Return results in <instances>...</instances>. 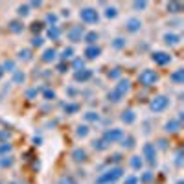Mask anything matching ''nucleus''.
I'll list each match as a JSON object with an SVG mask.
<instances>
[{"label": "nucleus", "instance_id": "nucleus-39", "mask_svg": "<svg viewBox=\"0 0 184 184\" xmlns=\"http://www.w3.org/2000/svg\"><path fill=\"white\" fill-rule=\"evenodd\" d=\"M151 179H153V173H151V171H146L144 177H142V182H149Z\"/></svg>", "mask_w": 184, "mask_h": 184}, {"label": "nucleus", "instance_id": "nucleus-28", "mask_svg": "<svg viewBox=\"0 0 184 184\" xmlns=\"http://www.w3.org/2000/svg\"><path fill=\"white\" fill-rule=\"evenodd\" d=\"M168 9H171V13H177L179 9H182V6H181V4H175V2H171V4H168Z\"/></svg>", "mask_w": 184, "mask_h": 184}, {"label": "nucleus", "instance_id": "nucleus-19", "mask_svg": "<svg viewBox=\"0 0 184 184\" xmlns=\"http://www.w3.org/2000/svg\"><path fill=\"white\" fill-rule=\"evenodd\" d=\"M22 22H18V20H11L9 22V29L13 31V33H18V31H22Z\"/></svg>", "mask_w": 184, "mask_h": 184}, {"label": "nucleus", "instance_id": "nucleus-42", "mask_svg": "<svg viewBox=\"0 0 184 184\" xmlns=\"http://www.w3.org/2000/svg\"><path fill=\"white\" fill-rule=\"evenodd\" d=\"M44 98H46V100H53V98H55V92H53V90H46V92H44Z\"/></svg>", "mask_w": 184, "mask_h": 184}, {"label": "nucleus", "instance_id": "nucleus-7", "mask_svg": "<svg viewBox=\"0 0 184 184\" xmlns=\"http://www.w3.org/2000/svg\"><path fill=\"white\" fill-rule=\"evenodd\" d=\"M153 61H155L157 65H168V63L171 61V57H170L168 53H164V52H155V53H153Z\"/></svg>", "mask_w": 184, "mask_h": 184}, {"label": "nucleus", "instance_id": "nucleus-45", "mask_svg": "<svg viewBox=\"0 0 184 184\" xmlns=\"http://www.w3.org/2000/svg\"><path fill=\"white\" fill-rule=\"evenodd\" d=\"M125 184H138V179H136V177H127V179H125Z\"/></svg>", "mask_w": 184, "mask_h": 184}, {"label": "nucleus", "instance_id": "nucleus-22", "mask_svg": "<svg viewBox=\"0 0 184 184\" xmlns=\"http://www.w3.org/2000/svg\"><path fill=\"white\" fill-rule=\"evenodd\" d=\"M109 100H111V101H114V103H116V101H120V100H122V94H120V92H118V90H114V88H112V90H111V92H109Z\"/></svg>", "mask_w": 184, "mask_h": 184}, {"label": "nucleus", "instance_id": "nucleus-46", "mask_svg": "<svg viewBox=\"0 0 184 184\" xmlns=\"http://www.w3.org/2000/svg\"><path fill=\"white\" fill-rule=\"evenodd\" d=\"M74 68H83V59H76L74 61Z\"/></svg>", "mask_w": 184, "mask_h": 184}, {"label": "nucleus", "instance_id": "nucleus-6", "mask_svg": "<svg viewBox=\"0 0 184 184\" xmlns=\"http://www.w3.org/2000/svg\"><path fill=\"white\" fill-rule=\"evenodd\" d=\"M142 153H144V159H147L149 164H155L157 153H155V146H153V144H146V146L142 147Z\"/></svg>", "mask_w": 184, "mask_h": 184}, {"label": "nucleus", "instance_id": "nucleus-25", "mask_svg": "<svg viewBox=\"0 0 184 184\" xmlns=\"http://www.w3.org/2000/svg\"><path fill=\"white\" fill-rule=\"evenodd\" d=\"M87 135H88V127H87V125H79V127H77V136L83 138V136H87Z\"/></svg>", "mask_w": 184, "mask_h": 184}, {"label": "nucleus", "instance_id": "nucleus-10", "mask_svg": "<svg viewBox=\"0 0 184 184\" xmlns=\"http://www.w3.org/2000/svg\"><path fill=\"white\" fill-rule=\"evenodd\" d=\"M100 53H101V50H100L98 46H88V48L85 50V55H87V59H96Z\"/></svg>", "mask_w": 184, "mask_h": 184}, {"label": "nucleus", "instance_id": "nucleus-5", "mask_svg": "<svg viewBox=\"0 0 184 184\" xmlns=\"http://www.w3.org/2000/svg\"><path fill=\"white\" fill-rule=\"evenodd\" d=\"M79 17H81V20H85V22H88V24L98 22V13H96V9H92V7H85V9H81Z\"/></svg>", "mask_w": 184, "mask_h": 184}, {"label": "nucleus", "instance_id": "nucleus-32", "mask_svg": "<svg viewBox=\"0 0 184 184\" xmlns=\"http://www.w3.org/2000/svg\"><path fill=\"white\" fill-rule=\"evenodd\" d=\"M28 13H29V6H20V7H18V15L26 17Z\"/></svg>", "mask_w": 184, "mask_h": 184}, {"label": "nucleus", "instance_id": "nucleus-51", "mask_svg": "<svg viewBox=\"0 0 184 184\" xmlns=\"http://www.w3.org/2000/svg\"><path fill=\"white\" fill-rule=\"evenodd\" d=\"M65 68H66L65 65H59V66H57V70H59V72H65Z\"/></svg>", "mask_w": 184, "mask_h": 184}, {"label": "nucleus", "instance_id": "nucleus-21", "mask_svg": "<svg viewBox=\"0 0 184 184\" xmlns=\"http://www.w3.org/2000/svg\"><path fill=\"white\" fill-rule=\"evenodd\" d=\"M85 41H87L88 44H94V42L98 41V33H96V31H90V33H87V35H85Z\"/></svg>", "mask_w": 184, "mask_h": 184}, {"label": "nucleus", "instance_id": "nucleus-41", "mask_svg": "<svg viewBox=\"0 0 184 184\" xmlns=\"http://www.w3.org/2000/svg\"><path fill=\"white\" fill-rule=\"evenodd\" d=\"M37 92H39L37 88H31V90H28V92H26V96H28V100H31V98H35V96H37Z\"/></svg>", "mask_w": 184, "mask_h": 184}, {"label": "nucleus", "instance_id": "nucleus-17", "mask_svg": "<svg viewBox=\"0 0 184 184\" xmlns=\"http://www.w3.org/2000/svg\"><path fill=\"white\" fill-rule=\"evenodd\" d=\"M114 90H118V92L123 96V94L129 90V79H125V81H120V83H118V87H116Z\"/></svg>", "mask_w": 184, "mask_h": 184}, {"label": "nucleus", "instance_id": "nucleus-49", "mask_svg": "<svg viewBox=\"0 0 184 184\" xmlns=\"http://www.w3.org/2000/svg\"><path fill=\"white\" fill-rule=\"evenodd\" d=\"M41 26H42L41 22H35V24H33V31H39V29H41Z\"/></svg>", "mask_w": 184, "mask_h": 184}, {"label": "nucleus", "instance_id": "nucleus-3", "mask_svg": "<svg viewBox=\"0 0 184 184\" xmlns=\"http://www.w3.org/2000/svg\"><path fill=\"white\" fill-rule=\"evenodd\" d=\"M168 105H170V100H168L166 96H159V98H155V100L151 101V111H153V112H162Z\"/></svg>", "mask_w": 184, "mask_h": 184}, {"label": "nucleus", "instance_id": "nucleus-13", "mask_svg": "<svg viewBox=\"0 0 184 184\" xmlns=\"http://www.w3.org/2000/svg\"><path fill=\"white\" fill-rule=\"evenodd\" d=\"M72 159H74L76 162H83V160H87V153H85V149H74Z\"/></svg>", "mask_w": 184, "mask_h": 184}, {"label": "nucleus", "instance_id": "nucleus-14", "mask_svg": "<svg viewBox=\"0 0 184 184\" xmlns=\"http://www.w3.org/2000/svg\"><path fill=\"white\" fill-rule=\"evenodd\" d=\"M122 120H123L125 123H133V122L136 120V116H135L133 111H123V112H122Z\"/></svg>", "mask_w": 184, "mask_h": 184}, {"label": "nucleus", "instance_id": "nucleus-9", "mask_svg": "<svg viewBox=\"0 0 184 184\" xmlns=\"http://www.w3.org/2000/svg\"><path fill=\"white\" fill-rule=\"evenodd\" d=\"M125 26H127L129 31H138V29L142 28V22H140V18H129Z\"/></svg>", "mask_w": 184, "mask_h": 184}, {"label": "nucleus", "instance_id": "nucleus-31", "mask_svg": "<svg viewBox=\"0 0 184 184\" xmlns=\"http://www.w3.org/2000/svg\"><path fill=\"white\" fill-rule=\"evenodd\" d=\"M85 118H87V120H90V122H96V120H100L98 112H87V114H85Z\"/></svg>", "mask_w": 184, "mask_h": 184}, {"label": "nucleus", "instance_id": "nucleus-2", "mask_svg": "<svg viewBox=\"0 0 184 184\" xmlns=\"http://www.w3.org/2000/svg\"><path fill=\"white\" fill-rule=\"evenodd\" d=\"M120 177H122V170H120V168H112V170H109L105 175H101L96 182H98V184L112 182V181H116V179H120Z\"/></svg>", "mask_w": 184, "mask_h": 184}, {"label": "nucleus", "instance_id": "nucleus-38", "mask_svg": "<svg viewBox=\"0 0 184 184\" xmlns=\"http://www.w3.org/2000/svg\"><path fill=\"white\" fill-rule=\"evenodd\" d=\"M133 6H135V9H146V7H147V2H135Z\"/></svg>", "mask_w": 184, "mask_h": 184}, {"label": "nucleus", "instance_id": "nucleus-27", "mask_svg": "<svg viewBox=\"0 0 184 184\" xmlns=\"http://www.w3.org/2000/svg\"><path fill=\"white\" fill-rule=\"evenodd\" d=\"M94 149H98V151H103V149H107V144H105L103 140H98V142H94Z\"/></svg>", "mask_w": 184, "mask_h": 184}, {"label": "nucleus", "instance_id": "nucleus-35", "mask_svg": "<svg viewBox=\"0 0 184 184\" xmlns=\"http://www.w3.org/2000/svg\"><path fill=\"white\" fill-rule=\"evenodd\" d=\"M120 74H122V70H120V68H114L112 72H109V77H111V79H116V77H120Z\"/></svg>", "mask_w": 184, "mask_h": 184}, {"label": "nucleus", "instance_id": "nucleus-50", "mask_svg": "<svg viewBox=\"0 0 184 184\" xmlns=\"http://www.w3.org/2000/svg\"><path fill=\"white\" fill-rule=\"evenodd\" d=\"M7 136H9L7 131H0V138H7Z\"/></svg>", "mask_w": 184, "mask_h": 184}, {"label": "nucleus", "instance_id": "nucleus-23", "mask_svg": "<svg viewBox=\"0 0 184 184\" xmlns=\"http://www.w3.org/2000/svg\"><path fill=\"white\" fill-rule=\"evenodd\" d=\"M131 168L133 170H140L142 168V159L140 157H133L131 159Z\"/></svg>", "mask_w": 184, "mask_h": 184}, {"label": "nucleus", "instance_id": "nucleus-18", "mask_svg": "<svg viewBox=\"0 0 184 184\" xmlns=\"http://www.w3.org/2000/svg\"><path fill=\"white\" fill-rule=\"evenodd\" d=\"M170 79H171V81H175V83H182V81H184V70H181V68H179L175 74H171V76H170Z\"/></svg>", "mask_w": 184, "mask_h": 184}, {"label": "nucleus", "instance_id": "nucleus-52", "mask_svg": "<svg viewBox=\"0 0 184 184\" xmlns=\"http://www.w3.org/2000/svg\"><path fill=\"white\" fill-rule=\"evenodd\" d=\"M2 76H4V70H2V68H0V77H2Z\"/></svg>", "mask_w": 184, "mask_h": 184}, {"label": "nucleus", "instance_id": "nucleus-47", "mask_svg": "<svg viewBox=\"0 0 184 184\" xmlns=\"http://www.w3.org/2000/svg\"><path fill=\"white\" fill-rule=\"evenodd\" d=\"M46 18H48V22H55V20H57V17H55V15H52V13H50Z\"/></svg>", "mask_w": 184, "mask_h": 184}, {"label": "nucleus", "instance_id": "nucleus-43", "mask_svg": "<svg viewBox=\"0 0 184 184\" xmlns=\"http://www.w3.org/2000/svg\"><path fill=\"white\" fill-rule=\"evenodd\" d=\"M61 184H76V181L70 179V177H63V179H61Z\"/></svg>", "mask_w": 184, "mask_h": 184}, {"label": "nucleus", "instance_id": "nucleus-20", "mask_svg": "<svg viewBox=\"0 0 184 184\" xmlns=\"http://www.w3.org/2000/svg\"><path fill=\"white\" fill-rule=\"evenodd\" d=\"M90 76H92V72H90V70H83V72H77V74H76V81H87Z\"/></svg>", "mask_w": 184, "mask_h": 184}, {"label": "nucleus", "instance_id": "nucleus-30", "mask_svg": "<svg viewBox=\"0 0 184 184\" xmlns=\"http://www.w3.org/2000/svg\"><path fill=\"white\" fill-rule=\"evenodd\" d=\"M79 107L76 105V103H68V105H65V112H76Z\"/></svg>", "mask_w": 184, "mask_h": 184}, {"label": "nucleus", "instance_id": "nucleus-40", "mask_svg": "<svg viewBox=\"0 0 184 184\" xmlns=\"http://www.w3.org/2000/svg\"><path fill=\"white\" fill-rule=\"evenodd\" d=\"M31 44H33V46H41V44H42V37H33V39H31Z\"/></svg>", "mask_w": 184, "mask_h": 184}, {"label": "nucleus", "instance_id": "nucleus-12", "mask_svg": "<svg viewBox=\"0 0 184 184\" xmlns=\"http://www.w3.org/2000/svg\"><path fill=\"white\" fill-rule=\"evenodd\" d=\"M55 55H57V52H55L53 48H48V50H44V53H42V61H44V63H50V61L55 59Z\"/></svg>", "mask_w": 184, "mask_h": 184}, {"label": "nucleus", "instance_id": "nucleus-24", "mask_svg": "<svg viewBox=\"0 0 184 184\" xmlns=\"http://www.w3.org/2000/svg\"><path fill=\"white\" fill-rule=\"evenodd\" d=\"M2 70L4 72H15V63L13 61H6L4 66H2Z\"/></svg>", "mask_w": 184, "mask_h": 184}, {"label": "nucleus", "instance_id": "nucleus-15", "mask_svg": "<svg viewBox=\"0 0 184 184\" xmlns=\"http://www.w3.org/2000/svg\"><path fill=\"white\" fill-rule=\"evenodd\" d=\"M179 127H181L179 120H170V122L166 123V131H168V133H175V131H179Z\"/></svg>", "mask_w": 184, "mask_h": 184}, {"label": "nucleus", "instance_id": "nucleus-34", "mask_svg": "<svg viewBox=\"0 0 184 184\" xmlns=\"http://www.w3.org/2000/svg\"><path fill=\"white\" fill-rule=\"evenodd\" d=\"M72 53H74V50H72V48H66V50H63V55H61V57H63V59H70Z\"/></svg>", "mask_w": 184, "mask_h": 184}, {"label": "nucleus", "instance_id": "nucleus-36", "mask_svg": "<svg viewBox=\"0 0 184 184\" xmlns=\"http://www.w3.org/2000/svg\"><path fill=\"white\" fill-rule=\"evenodd\" d=\"M13 79H15V83H22V81H24V74H22V72H15V77H13Z\"/></svg>", "mask_w": 184, "mask_h": 184}, {"label": "nucleus", "instance_id": "nucleus-37", "mask_svg": "<svg viewBox=\"0 0 184 184\" xmlns=\"http://www.w3.org/2000/svg\"><path fill=\"white\" fill-rule=\"evenodd\" d=\"M11 151V146L7 144V142H4L2 146H0V153H9Z\"/></svg>", "mask_w": 184, "mask_h": 184}, {"label": "nucleus", "instance_id": "nucleus-29", "mask_svg": "<svg viewBox=\"0 0 184 184\" xmlns=\"http://www.w3.org/2000/svg\"><path fill=\"white\" fill-rule=\"evenodd\" d=\"M116 15H118V13H116V7H109V9L105 11V17H107V18H114Z\"/></svg>", "mask_w": 184, "mask_h": 184}, {"label": "nucleus", "instance_id": "nucleus-11", "mask_svg": "<svg viewBox=\"0 0 184 184\" xmlns=\"http://www.w3.org/2000/svg\"><path fill=\"white\" fill-rule=\"evenodd\" d=\"M164 41H166V44H179V41H181V37L177 35V33H166L164 35Z\"/></svg>", "mask_w": 184, "mask_h": 184}, {"label": "nucleus", "instance_id": "nucleus-33", "mask_svg": "<svg viewBox=\"0 0 184 184\" xmlns=\"http://www.w3.org/2000/svg\"><path fill=\"white\" fill-rule=\"evenodd\" d=\"M123 44H125V41H123L122 37H118V39H114V42H112V46H114V48H122Z\"/></svg>", "mask_w": 184, "mask_h": 184}, {"label": "nucleus", "instance_id": "nucleus-4", "mask_svg": "<svg viewBox=\"0 0 184 184\" xmlns=\"http://www.w3.org/2000/svg\"><path fill=\"white\" fill-rule=\"evenodd\" d=\"M122 138H123V133L120 129H111V131H105V135H103V142L105 144H114V142H118Z\"/></svg>", "mask_w": 184, "mask_h": 184}, {"label": "nucleus", "instance_id": "nucleus-44", "mask_svg": "<svg viewBox=\"0 0 184 184\" xmlns=\"http://www.w3.org/2000/svg\"><path fill=\"white\" fill-rule=\"evenodd\" d=\"M11 164H13V160H11V159H7V157H6L4 160H0V166H11Z\"/></svg>", "mask_w": 184, "mask_h": 184}, {"label": "nucleus", "instance_id": "nucleus-16", "mask_svg": "<svg viewBox=\"0 0 184 184\" xmlns=\"http://www.w3.org/2000/svg\"><path fill=\"white\" fill-rule=\"evenodd\" d=\"M48 37H50L52 41H57V39L61 37V29H59L57 26H52V28L48 29Z\"/></svg>", "mask_w": 184, "mask_h": 184}, {"label": "nucleus", "instance_id": "nucleus-1", "mask_svg": "<svg viewBox=\"0 0 184 184\" xmlns=\"http://www.w3.org/2000/svg\"><path fill=\"white\" fill-rule=\"evenodd\" d=\"M157 79H159V74H157L155 70H144V72H140V76H138V81H140L144 87L155 85Z\"/></svg>", "mask_w": 184, "mask_h": 184}, {"label": "nucleus", "instance_id": "nucleus-26", "mask_svg": "<svg viewBox=\"0 0 184 184\" xmlns=\"http://www.w3.org/2000/svg\"><path fill=\"white\" fill-rule=\"evenodd\" d=\"M123 147H133L135 146V138L133 136H127V138H123V144H122Z\"/></svg>", "mask_w": 184, "mask_h": 184}, {"label": "nucleus", "instance_id": "nucleus-8", "mask_svg": "<svg viewBox=\"0 0 184 184\" xmlns=\"http://www.w3.org/2000/svg\"><path fill=\"white\" fill-rule=\"evenodd\" d=\"M81 35H83V28H81V26H76V28H72V29L68 31V39L74 41V42L81 41Z\"/></svg>", "mask_w": 184, "mask_h": 184}, {"label": "nucleus", "instance_id": "nucleus-48", "mask_svg": "<svg viewBox=\"0 0 184 184\" xmlns=\"http://www.w3.org/2000/svg\"><path fill=\"white\" fill-rule=\"evenodd\" d=\"M20 57H24V59H29V52H28V50L20 52Z\"/></svg>", "mask_w": 184, "mask_h": 184}]
</instances>
